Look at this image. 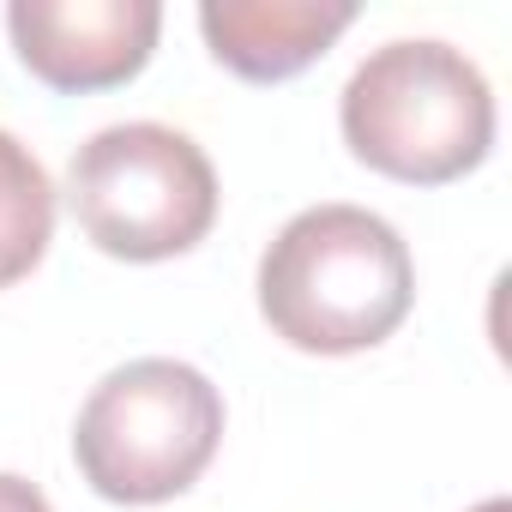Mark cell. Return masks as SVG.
<instances>
[{"label": "cell", "instance_id": "277c9868", "mask_svg": "<svg viewBox=\"0 0 512 512\" xmlns=\"http://www.w3.org/2000/svg\"><path fill=\"white\" fill-rule=\"evenodd\" d=\"M211 157L163 121H121L91 133L67 163V205L97 253L157 266L193 253L217 223Z\"/></svg>", "mask_w": 512, "mask_h": 512}, {"label": "cell", "instance_id": "9c48e42d", "mask_svg": "<svg viewBox=\"0 0 512 512\" xmlns=\"http://www.w3.org/2000/svg\"><path fill=\"white\" fill-rule=\"evenodd\" d=\"M470 512H512V500H506V494H488V500H482V506H470Z\"/></svg>", "mask_w": 512, "mask_h": 512}, {"label": "cell", "instance_id": "6da1fadb", "mask_svg": "<svg viewBox=\"0 0 512 512\" xmlns=\"http://www.w3.org/2000/svg\"><path fill=\"white\" fill-rule=\"evenodd\" d=\"M416 308V260L368 205H308L260 253V314L272 338L308 356L386 344Z\"/></svg>", "mask_w": 512, "mask_h": 512}, {"label": "cell", "instance_id": "7a4b0ae2", "mask_svg": "<svg viewBox=\"0 0 512 512\" xmlns=\"http://www.w3.org/2000/svg\"><path fill=\"white\" fill-rule=\"evenodd\" d=\"M356 163L404 187H446L494 151V91L482 67L440 37L380 43L338 97Z\"/></svg>", "mask_w": 512, "mask_h": 512}, {"label": "cell", "instance_id": "52a82bcc", "mask_svg": "<svg viewBox=\"0 0 512 512\" xmlns=\"http://www.w3.org/2000/svg\"><path fill=\"white\" fill-rule=\"evenodd\" d=\"M55 241V181L25 139L0 127V290L43 266Z\"/></svg>", "mask_w": 512, "mask_h": 512}, {"label": "cell", "instance_id": "8992f818", "mask_svg": "<svg viewBox=\"0 0 512 512\" xmlns=\"http://www.w3.org/2000/svg\"><path fill=\"white\" fill-rule=\"evenodd\" d=\"M350 25V0H205L199 7L211 61L247 85H284L308 73Z\"/></svg>", "mask_w": 512, "mask_h": 512}, {"label": "cell", "instance_id": "3957f363", "mask_svg": "<svg viewBox=\"0 0 512 512\" xmlns=\"http://www.w3.org/2000/svg\"><path fill=\"white\" fill-rule=\"evenodd\" d=\"M223 446V392L175 356L109 368L73 422V464L115 506L187 494Z\"/></svg>", "mask_w": 512, "mask_h": 512}, {"label": "cell", "instance_id": "ba28073f", "mask_svg": "<svg viewBox=\"0 0 512 512\" xmlns=\"http://www.w3.org/2000/svg\"><path fill=\"white\" fill-rule=\"evenodd\" d=\"M0 512H55V506H49V494H43L31 476L0 470Z\"/></svg>", "mask_w": 512, "mask_h": 512}, {"label": "cell", "instance_id": "5b68a950", "mask_svg": "<svg viewBox=\"0 0 512 512\" xmlns=\"http://www.w3.org/2000/svg\"><path fill=\"white\" fill-rule=\"evenodd\" d=\"M7 37L31 79L67 97H91L145 73L163 37V7L157 0H13Z\"/></svg>", "mask_w": 512, "mask_h": 512}]
</instances>
